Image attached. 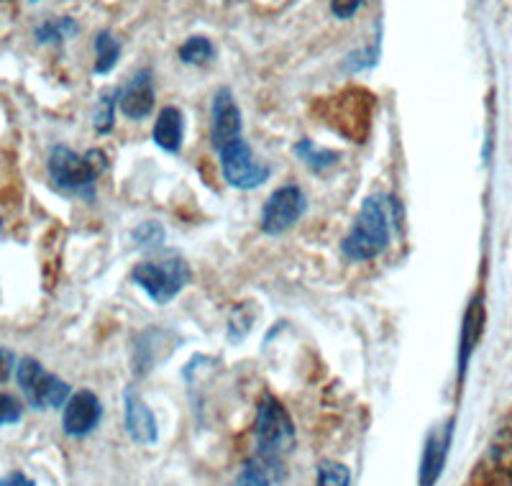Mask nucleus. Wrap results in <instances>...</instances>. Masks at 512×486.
Instances as JSON below:
<instances>
[{"mask_svg":"<svg viewBox=\"0 0 512 486\" xmlns=\"http://www.w3.org/2000/svg\"><path fill=\"white\" fill-rule=\"evenodd\" d=\"M116 105H118V95L108 93L100 98L98 110H95V131L98 134H108L113 128V116H116Z\"/></svg>","mask_w":512,"mask_h":486,"instance_id":"21","label":"nucleus"},{"mask_svg":"<svg viewBox=\"0 0 512 486\" xmlns=\"http://www.w3.org/2000/svg\"><path fill=\"white\" fill-rule=\"evenodd\" d=\"M123 425L126 433L139 443V446H154L159 438V425L154 412L146 407L136 389L128 387L123 394Z\"/></svg>","mask_w":512,"mask_h":486,"instance_id":"10","label":"nucleus"},{"mask_svg":"<svg viewBox=\"0 0 512 486\" xmlns=\"http://www.w3.org/2000/svg\"><path fill=\"white\" fill-rule=\"evenodd\" d=\"M0 486H36L29 476H24L21 471H13L6 479H0Z\"/></svg>","mask_w":512,"mask_h":486,"instance_id":"27","label":"nucleus"},{"mask_svg":"<svg viewBox=\"0 0 512 486\" xmlns=\"http://www.w3.org/2000/svg\"><path fill=\"white\" fill-rule=\"evenodd\" d=\"M136 243L139 246H159L164 241V231L159 223H141L134 233Z\"/></svg>","mask_w":512,"mask_h":486,"instance_id":"23","label":"nucleus"},{"mask_svg":"<svg viewBox=\"0 0 512 486\" xmlns=\"http://www.w3.org/2000/svg\"><path fill=\"white\" fill-rule=\"evenodd\" d=\"M451 435H454V420H448L441 430H433L428 435L423 461H420V486H433L441 479L443 463H446L448 448H451Z\"/></svg>","mask_w":512,"mask_h":486,"instance_id":"12","label":"nucleus"},{"mask_svg":"<svg viewBox=\"0 0 512 486\" xmlns=\"http://www.w3.org/2000/svg\"><path fill=\"white\" fill-rule=\"evenodd\" d=\"M392 228H390V208L387 197L374 195L364 200L354 226L341 241V251L349 261H369L377 259L387 246H390Z\"/></svg>","mask_w":512,"mask_h":486,"instance_id":"1","label":"nucleus"},{"mask_svg":"<svg viewBox=\"0 0 512 486\" xmlns=\"http://www.w3.org/2000/svg\"><path fill=\"white\" fill-rule=\"evenodd\" d=\"M492 461H495V469L512 481V425H505L495 438Z\"/></svg>","mask_w":512,"mask_h":486,"instance_id":"18","label":"nucleus"},{"mask_svg":"<svg viewBox=\"0 0 512 486\" xmlns=\"http://www.w3.org/2000/svg\"><path fill=\"white\" fill-rule=\"evenodd\" d=\"M213 54H216V49H213L210 39L200 34L185 39V44L180 47V59L185 64H192V67H203V64H208L210 59H213Z\"/></svg>","mask_w":512,"mask_h":486,"instance_id":"17","label":"nucleus"},{"mask_svg":"<svg viewBox=\"0 0 512 486\" xmlns=\"http://www.w3.org/2000/svg\"><path fill=\"white\" fill-rule=\"evenodd\" d=\"M118 108L126 118L131 121H144L154 108V85H152V72L139 70L134 80L123 87V93L118 95Z\"/></svg>","mask_w":512,"mask_h":486,"instance_id":"11","label":"nucleus"},{"mask_svg":"<svg viewBox=\"0 0 512 486\" xmlns=\"http://www.w3.org/2000/svg\"><path fill=\"white\" fill-rule=\"evenodd\" d=\"M77 31H80V26H77L75 18L59 16L36 26L34 39L39 44H62V41H70L72 36H77Z\"/></svg>","mask_w":512,"mask_h":486,"instance_id":"15","label":"nucleus"},{"mask_svg":"<svg viewBox=\"0 0 512 486\" xmlns=\"http://www.w3.org/2000/svg\"><path fill=\"white\" fill-rule=\"evenodd\" d=\"M361 6H364V0H331V13L338 21H349L359 13Z\"/></svg>","mask_w":512,"mask_h":486,"instance_id":"25","label":"nucleus"},{"mask_svg":"<svg viewBox=\"0 0 512 486\" xmlns=\"http://www.w3.org/2000/svg\"><path fill=\"white\" fill-rule=\"evenodd\" d=\"M47 169L59 190L70 192V195H88V192H93L95 180L103 174L105 157L100 151L77 154L67 146H54L49 151Z\"/></svg>","mask_w":512,"mask_h":486,"instance_id":"2","label":"nucleus"},{"mask_svg":"<svg viewBox=\"0 0 512 486\" xmlns=\"http://www.w3.org/2000/svg\"><path fill=\"white\" fill-rule=\"evenodd\" d=\"M218 154H221L223 180L236 190H256L269 180V167L254 157V151L244 139L233 141Z\"/></svg>","mask_w":512,"mask_h":486,"instance_id":"6","label":"nucleus"},{"mask_svg":"<svg viewBox=\"0 0 512 486\" xmlns=\"http://www.w3.org/2000/svg\"><path fill=\"white\" fill-rule=\"evenodd\" d=\"M315 486H351V469L346 463L323 461L318 466V484Z\"/></svg>","mask_w":512,"mask_h":486,"instance_id":"19","label":"nucleus"},{"mask_svg":"<svg viewBox=\"0 0 512 486\" xmlns=\"http://www.w3.org/2000/svg\"><path fill=\"white\" fill-rule=\"evenodd\" d=\"M305 208H308V200L297 185H285L274 190L272 197L264 203L262 231L267 236H280V233L290 231L297 220L303 218Z\"/></svg>","mask_w":512,"mask_h":486,"instance_id":"7","label":"nucleus"},{"mask_svg":"<svg viewBox=\"0 0 512 486\" xmlns=\"http://www.w3.org/2000/svg\"><path fill=\"white\" fill-rule=\"evenodd\" d=\"M100 417H103V405L95 397L93 392L82 389V392H75L67 400L62 412V428L70 438H85V435L93 433L98 428Z\"/></svg>","mask_w":512,"mask_h":486,"instance_id":"9","label":"nucleus"},{"mask_svg":"<svg viewBox=\"0 0 512 486\" xmlns=\"http://www.w3.org/2000/svg\"><path fill=\"white\" fill-rule=\"evenodd\" d=\"M152 136L159 149L169 151V154H177L182 146V139H185V116H182V110L175 108V105L162 108L157 123H154Z\"/></svg>","mask_w":512,"mask_h":486,"instance_id":"13","label":"nucleus"},{"mask_svg":"<svg viewBox=\"0 0 512 486\" xmlns=\"http://www.w3.org/2000/svg\"><path fill=\"white\" fill-rule=\"evenodd\" d=\"M241 139V110L236 98L228 87H221L213 95V108H210V141L216 151L226 149L228 144Z\"/></svg>","mask_w":512,"mask_h":486,"instance_id":"8","label":"nucleus"},{"mask_svg":"<svg viewBox=\"0 0 512 486\" xmlns=\"http://www.w3.org/2000/svg\"><path fill=\"white\" fill-rule=\"evenodd\" d=\"M29 3H39V0H29Z\"/></svg>","mask_w":512,"mask_h":486,"instance_id":"28","label":"nucleus"},{"mask_svg":"<svg viewBox=\"0 0 512 486\" xmlns=\"http://www.w3.org/2000/svg\"><path fill=\"white\" fill-rule=\"evenodd\" d=\"M21 417H24V405L11 394L0 392V428L21 423Z\"/></svg>","mask_w":512,"mask_h":486,"instance_id":"22","label":"nucleus"},{"mask_svg":"<svg viewBox=\"0 0 512 486\" xmlns=\"http://www.w3.org/2000/svg\"><path fill=\"white\" fill-rule=\"evenodd\" d=\"M297 157H303L305 164L313 169H326V167H333L338 159L336 151H328V149H318V146H313V141H303V144H297Z\"/></svg>","mask_w":512,"mask_h":486,"instance_id":"20","label":"nucleus"},{"mask_svg":"<svg viewBox=\"0 0 512 486\" xmlns=\"http://www.w3.org/2000/svg\"><path fill=\"white\" fill-rule=\"evenodd\" d=\"M121 52V41H118L111 31H100L98 39H95V72H98V75H108V72L116 70Z\"/></svg>","mask_w":512,"mask_h":486,"instance_id":"16","label":"nucleus"},{"mask_svg":"<svg viewBox=\"0 0 512 486\" xmlns=\"http://www.w3.org/2000/svg\"><path fill=\"white\" fill-rule=\"evenodd\" d=\"M16 382L34 410H59L72 397L70 384L49 374L36 359L18 361Z\"/></svg>","mask_w":512,"mask_h":486,"instance_id":"4","label":"nucleus"},{"mask_svg":"<svg viewBox=\"0 0 512 486\" xmlns=\"http://www.w3.org/2000/svg\"><path fill=\"white\" fill-rule=\"evenodd\" d=\"M131 279L139 284L146 295L152 297L157 305H167L169 300H175L185 284L190 282V267L185 261L172 256L164 261H144L131 272Z\"/></svg>","mask_w":512,"mask_h":486,"instance_id":"5","label":"nucleus"},{"mask_svg":"<svg viewBox=\"0 0 512 486\" xmlns=\"http://www.w3.org/2000/svg\"><path fill=\"white\" fill-rule=\"evenodd\" d=\"M233 486H272V484H269V476L264 474L259 466L251 463V466H244V471H241L239 479H236V484Z\"/></svg>","mask_w":512,"mask_h":486,"instance_id":"24","label":"nucleus"},{"mask_svg":"<svg viewBox=\"0 0 512 486\" xmlns=\"http://www.w3.org/2000/svg\"><path fill=\"white\" fill-rule=\"evenodd\" d=\"M484 328V307L479 297H474L469 310L464 315V328H461V351H459V371L461 377L466 374V366H469V359H472L474 348H477L479 338H482Z\"/></svg>","mask_w":512,"mask_h":486,"instance_id":"14","label":"nucleus"},{"mask_svg":"<svg viewBox=\"0 0 512 486\" xmlns=\"http://www.w3.org/2000/svg\"><path fill=\"white\" fill-rule=\"evenodd\" d=\"M254 438L256 448L267 461L285 456L295 446V425H292L290 412L285 410L277 397L267 394L256 412V425H254Z\"/></svg>","mask_w":512,"mask_h":486,"instance_id":"3","label":"nucleus"},{"mask_svg":"<svg viewBox=\"0 0 512 486\" xmlns=\"http://www.w3.org/2000/svg\"><path fill=\"white\" fill-rule=\"evenodd\" d=\"M16 356H13L8 348H0V384L8 382L11 379V374L16 371Z\"/></svg>","mask_w":512,"mask_h":486,"instance_id":"26","label":"nucleus"}]
</instances>
